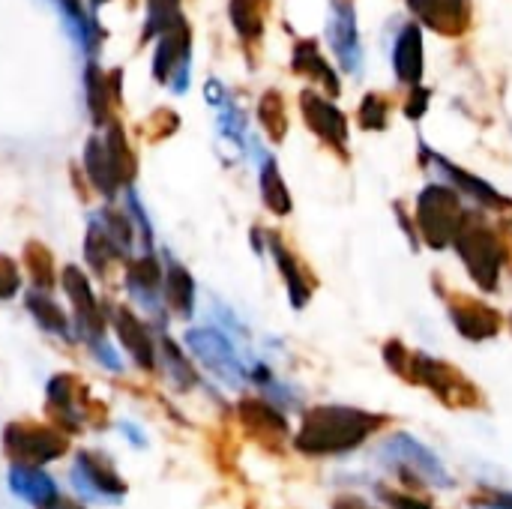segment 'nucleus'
<instances>
[{
	"label": "nucleus",
	"instance_id": "nucleus-1",
	"mask_svg": "<svg viewBox=\"0 0 512 509\" xmlns=\"http://www.w3.org/2000/svg\"><path fill=\"white\" fill-rule=\"evenodd\" d=\"M384 426H390L387 414L363 411L354 405H315L300 420L294 450L306 459H342L357 453Z\"/></svg>",
	"mask_w": 512,
	"mask_h": 509
},
{
	"label": "nucleus",
	"instance_id": "nucleus-2",
	"mask_svg": "<svg viewBox=\"0 0 512 509\" xmlns=\"http://www.w3.org/2000/svg\"><path fill=\"white\" fill-rule=\"evenodd\" d=\"M453 249L474 285L486 294L501 288L504 270H512V219L492 222L480 210H468Z\"/></svg>",
	"mask_w": 512,
	"mask_h": 509
},
{
	"label": "nucleus",
	"instance_id": "nucleus-3",
	"mask_svg": "<svg viewBox=\"0 0 512 509\" xmlns=\"http://www.w3.org/2000/svg\"><path fill=\"white\" fill-rule=\"evenodd\" d=\"M378 462L408 492H417V495H420V489H453L456 486V480L450 477L444 462L408 432H393L378 447Z\"/></svg>",
	"mask_w": 512,
	"mask_h": 509
},
{
	"label": "nucleus",
	"instance_id": "nucleus-4",
	"mask_svg": "<svg viewBox=\"0 0 512 509\" xmlns=\"http://www.w3.org/2000/svg\"><path fill=\"white\" fill-rule=\"evenodd\" d=\"M414 387H426L444 408L450 411H480L486 408V396L480 393V387L453 363L429 357L423 351L411 354V369H408V381Z\"/></svg>",
	"mask_w": 512,
	"mask_h": 509
},
{
	"label": "nucleus",
	"instance_id": "nucleus-5",
	"mask_svg": "<svg viewBox=\"0 0 512 509\" xmlns=\"http://www.w3.org/2000/svg\"><path fill=\"white\" fill-rule=\"evenodd\" d=\"M45 411L51 414V423L63 435H78L84 426L102 429L108 423V408L99 399H93L90 387L72 372H60V375L48 378Z\"/></svg>",
	"mask_w": 512,
	"mask_h": 509
},
{
	"label": "nucleus",
	"instance_id": "nucleus-6",
	"mask_svg": "<svg viewBox=\"0 0 512 509\" xmlns=\"http://www.w3.org/2000/svg\"><path fill=\"white\" fill-rule=\"evenodd\" d=\"M465 216H468L465 198L456 189H450L447 183H429L426 189H420L414 225H417V237L429 249L441 252V249L453 246Z\"/></svg>",
	"mask_w": 512,
	"mask_h": 509
},
{
	"label": "nucleus",
	"instance_id": "nucleus-7",
	"mask_svg": "<svg viewBox=\"0 0 512 509\" xmlns=\"http://www.w3.org/2000/svg\"><path fill=\"white\" fill-rule=\"evenodd\" d=\"M3 456L21 468H42L69 453V438L57 426H45L36 420H12L0 435Z\"/></svg>",
	"mask_w": 512,
	"mask_h": 509
},
{
	"label": "nucleus",
	"instance_id": "nucleus-8",
	"mask_svg": "<svg viewBox=\"0 0 512 509\" xmlns=\"http://www.w3.org/2000/svg\"><path fill=\"white\" fill-rule=\"evenodd\" d=\"M420 165L435 168V174H441V183H447L450 189H456L462 198L474 201L477 207H483L489 213H512V198H507L501 189H495L489 180H483V177L459 168L447 156L435 153L429 144H420Z\"/></svg>",
	"mask_w": 512,
	"mask_h": 509
},
{
	"label": "nucleus",
	"instance_id": "nucleus-9",
	"mask_svg": "<svg viewBox=\"0 0 512 509\" xmlns=\"http://www.w3.org/2000/svg\"><path fill=\"white\" fill-rule=\"evenodd\" d=\"M156 39L159 42L153 54V78L159 84H168L174 93H186L192 75V30L186 18L180 15Z\"/></svg>",
	"mask_w": 512,
	"mask_h": 509
},
{
	"label": "nucleus",
	"instance_id": "nucleus-10",
	"mask_svg": "<svg viewBox=\"0 0 512 509\" xmlns=\"http://www.w3.org/2000/svg\"><path fill=\"white\" fill-rule=\"evenodd\" d=\"M183 339H186L189 354H192L207 372H213L225 387L240 390V387L246 384L249 375H246V369H243V363H240V357H237L231 339H228L222 330L198 327V330H189Z\"/></svg>",
	"mask_w": 512,
	"mask_h": 509
},
{
	"label": "nucleus",
	"instance_id": "nucleus-11",
	"mask_svg": "<svg viewBox=\"0 0 512 509\" xmlns=\"http://www.w3.org/2000/svg\"><path fill=\"white\" fill-rule=\"evenodd\" d=\"M438 294H441V300L447 306V315H450V321H453V327H456V333L462 339L489 342L504 330V315L495 306H489L486 300L453 291V288H441V285H438Z\"/></svg>",
	"mask_w": 512,
	"mask_h": 509
},
{
	"label": "nucleus",
	"instance_id": "nucleus-12",
	"mask_svg": "<svg viewBox=\"0 0 512 509\" xmlns=\"http://www.w3.org/2000/svg\"><path fill=\"white\" fill-rule=\"evenodd\" d=\"M237 423L240 429L267 453L273 456H282L288 441H291V426H288V417L270 402V399H261V396H243L237 402Z\"/></svg>",
	"mask_w": 512,
	"mask_h": 509
},
{
	"label": "nucleus",
	"instance_id": "nucleus-13",
	"mask_svg": "<svg viewBox=\"0 0 512 509\" xmlns=\"http://www.w3.org/2000/svg\"><path fill=\"white\" fill-rule=\"evenodd\" d=\"M60 285L72 303V333L81 339V342H90V339H102L105 336V315H102V306L93 294V285L87 279V273L75 264H66L63 273H60Z\"/></svg>",
	"mask_w": 512,
	"mask_h": 509
},
{
	"label": "nucleus",
	"instance_id": "nucleus-14",
	"mask_svg": "<svg viewBox=\"0 0 512 509\" xmlns=\"http://www.w3.org/2000/svg\"><path fill=\"white\" fill-rule=\"evenodd\" d=\"M300 111L312 135H318L321 144H327L339 159H348V117L333 105L324 93L306 87L300 93Z\"/></svg>",
	"mask_w": 512,
	"mask_h": 509
},
{
	"label": "nucleus",
	"instance_id": "nucleus-15",
	"mask_svg": "<svg viewBox=\"0 0 512 509\" xmlns=\"http://www.w3.org/2000/svg\"><path fill=\"white\" fill-rule=\"evenodd\" d=\"M327 42H330L339 66L348 75H360L363 72V42H360L357 12H354V3L351 0H330Z\"/></svg>",
	"mask_w": 512,
	"mask_h": 509
},
{
	"label": "nucleus",
	"instance_id": "nucleus-16",
	"mask_svg": "<svg viewBox=\"0 0 512 509\" xmlns=\"http://www.w3.org/2000/svg\"><path fill=\"white\" fill-rule=\"evenodd\" d=\"M72 483L78 492L96 501H123L126 495V480L117 474L114 462L102 453L81 450L72 465Z\"/></svg>",
	"mask_w": 512,
	"mask_h": 509
},
{
	"label": "nucleus",
	"instance_id": "nucleus-17",
	"mask_svg": "<svg viewBox=\"0 0 512 509\" xmlns=\"http://www.w3.org/2000/svg\"><path fill=\"white\" fill-rule=\"evenodd\" d=\"M264 237H267V249H270V255H273V261H276V270H279V276H282V282H285L291 309H297V312L306 309V306L312 303L315 288H318L315 276H312L309 267L297 258V252L282 240V234L267 231Z\"/></svg>",
	"mask_w": 512,
	"mask_h": 509
},
{
	"label": "nucleus",
	"instance_id": "nucleus-18",
	"mask_svg": "<svg viewBox=\"0 0 512 509\" xmlns=\"http://www.w3.org/2000/svg\"><path fill=\"white\" fill-rule=\"evenodd\" d=\"M108 321L120 339V345L126 348V354L132 357V363L144 372L156 369V342L150 339L147 324L123 303H111L108 306Z\"/></svg>",
	"mask_w": 512,
	"mask_h": 509
},
{
	"label": "nucleus",
	"instance_id": "nucleus-19",
	"mask_svg": "<svg viewBox=\"0 0 512 509\" xmlns=\"http://www.w3.org/2000/svg\"><path fill=\"white\" fill-rule=\"evenodd\" d=\"M420 24L429 30L459 39L471 30V0H405Z\"/></svg>",
	"mask_w": 512,
	"mask_h": 509
},
{
	"label": "nucleus",
	"instance_id": "nucleus-20",
	"mask_svg": "<svg viewBox=\"0 0 512 509\" xmlns=\"http://www.w3.org/2000/svg\"><path fill=\"white\" fill-rule=\"evenodd\" d=\"M123 87V72L111 69L102 72L96 63H87L84 69V93H87V108L93 126H108L114 120V105L120 102Z\"/></svg>",
	"mask_w": 512,
	"mask_h": 509
},
{
	"label": "nucleus",
	"instance_id": "nucleus-21",
	"mask_svg": "<svg viewBox=\"0 0 512 509\" xmlns=\"http://www.w3.org/2000/svg\"><path fill=\"white\" fill-rule=\"evenodd\" d=\"M162 273H165V267L150 252H144L138 258H129L126 261V270H123L126 291L150 315H159V303H162Z\"/></svg>",
	"mask_w": 512,
	"mask_h": 509
},
{
	"label": "nucleus",
	"instance_id": "nucleus-22",
	"mask_svg": "<svg viewBox=\"0 0 512 509\" xmlns=\"http://www.w3.org/2000/svg\"><path fill=\"white\" fill-rule=\"evenodd\" d=\"M393 72L408 87H420L423 81V30L417 21L402 24L393 42Z\"/></svg>",
	"mask_w": 512,
	"mask_h": 509
},
{
	"label": "nucleus",
	"instance_id": "nucleus-23",
	"mask_svg": "<svg viewBox=\"0 0 512 509\" xmlns=\"http://www.w3.org/2000/svg\"><path fill=\"white\" fill-rule=\"evenodd\" d=\"M291 69L315 84H321L327 90V96H339L342 93V81L336 75V69L327 63V57L321 54L315 39H297L294 54H291Z\"/></svg>",
	"mask_w": 512,
	"mask_h": 509
},
{
	"label": "nucleus",
	"instance_id": "nucleus-24",
	"mask_svg": "<svg viewBox=\"0 0 512 509\" xmlns=\"http://www.w3.org/2000/svg\"><path fill=\"white\" fill-rule=\"evenodd\" d=\"M162 303L177 318H192L195 315V279L183 264H177L171 258H168L165 273H162Z\"/></svg>",
	"mask_w": 512,
	"mask_h": 509
},
{
	"label": "nucleus",
	"instance_id": "nucleus-25",
	"mask_svg": "<svg viewBox=\"0 0 512 509\" xmlns=\"http://www.w3.org/2000/svg\"><path fill=\"white\" fill-rule=\"evenodd\" d=\"M84 174H87L90 186H93L105 201H114V198H117L120 183H117V177H114V168H111V159H108V150H105L102 135H90L87 144H84Z\"/></svg>",
	"mask_w": 512,
	"mask_h": 509
},
{
	"label": "nucleus",
	"instance_id": "nucleus-26",
	"mask_svg": "<svg viewBox=\"0 0 512 509\" xmlns=\"http://www.w3.org/2000/svg\"><path fill=\"white\" fill-rule=\"evenodd\" d=\"M84 258H87V264L93 267V273L99 276V279H105L120 261H126L123 258V252L117 249V243L108 237V231L102 228V222L96 219V216H90V222H87V234H84Z\"/></svg>",
	"mask_w": 512,
	"mask_h": 509
},
{
	"label": "nucleus",
	"instance_id": "nucleus-27",
	"mask_svg": "<svg viewBox=\"0 0 512 509\" xmlns=\"http://www.w3.org/2000/svg\"><path fill=\"white\" fill-rule=\"evenodd\" d=\"M105 150H108V159H111V168H114V177L120 183V189H132L135 183V174H138V159H135V150L129 147V138L123 132V126L117 120H111L105 126Z\"/></svg>",
	"mask_w": 512,
	"mask_h": 509
},
{
	"label": "nucleus",
	"instance_id": "nucleus-28",
	"mask_svg": "<svg viewBox=\"0 0 512 509\" xmlns=\"http://www.w3.org/2000/svg\"><path fill=\"white\" fill-rule=\"evenodd\" d=\"M258 186H261V201L264 207L285 219L291 210H294V201H291V192L285 186V177L279 171V162L270 156V153H261V171H258Z\"/></svg>",
	"mask_w": 512,
	"mask_h": 509
},
{
	"label": "nucleus",
	"instance_id": "nucleus-29",
	"mask_svg": "<svg viewBox=\"0 0 512 509\" xmlns=\"http://www.w3.org/2000/svg\"><path fill=\"white\" fill-rule=\"evenodd\" d=\"M51 3L57 6L63 24H66V33L75 39V45L93 54V51L99 48V42H102V39H99V36H102L99 21H96L93 15L84 12L81 0H51Z\"/></svg>",
	"mask_w": 512,
	"mask_h": 509
},
{
	"label": "nucleus",
	"instance_id": "nucleus-30",
	"mask_svg": "<svg viewBox=\"0 0 512 509\" xmlns=\"http://www.w3.org/2000/svg\"><path fill=\"white\" fill-rule=\"evenodd\" d=\"M9 492L27 504H36L42 507L45 501H51L57 495V486L54 480L42 471V468H21V465H12L9 468Z\"/></svg>",
	"mask_w": 512,
	"mask_h": 509
},
{
	"label": "nucleus",
	"instance_id": "nucleus-31",
	"mask_svg": "<svg viewBox=\"0 0 512 509\" xmlns=\"http://www.w3.org/2000/svg\"><path fill=\"white\" fill-rule=\"evenodd\" d=\"M24 306L30 312V318L48 333V336H57V339H72V324H69V315L51 300V294L45 291H27L24 294Z\"/></svg>",
	"mask_w": 512,
	"mask_h": 509
},
{
	"label": "nucleus",
	"instance_id": "nucleus-32",
	"mask_svg": "<svg viewBox=\"0 0 512 509\" xmlns=\"http://www.w3.org/2000/svg\"><path fill=\"white\" fill-rule=\"evenodd\" d=\"M267 12H270V0H231V3H228L231 24H234L237 36H240L246 45L261 42L264 24H267Z\"/></svg>",
	"mask_w": 512,
	"mask_h": 509
},
{
	"label": "nucleus",
	"instance_id": "nucleus-33",
	"mask_svg": "<svg viewBox=\"0 0 512 509\" xmlns=\"http://www.w3.org/2000/svg\"><path fill=\"white\" fill-rule=\"evenodd\" d=\"M159 357H162V363H165V378L174 384L177 393H189V390L198 387V375H195L189 357L183 354V348H180L171 336H162V339H159ZM159 357H156V360H159Z\"/></svg>",
	"mask_w": 512,
	"mask_h": 509
},
{
	"label": "nucleus",
	"instance_id": "nucleus-34",
	"mask_svg": "<svg viewBox=\"0 0 512 509\" xmlns=\"http://www.w3.org/2000/svg\"><path fill=\"white\" fill-rule=\"evenodd\" d=\"M24 267H27V276H30V282H33L36 291H45L48 294L54 288V279H57V273H54V255H51V249L45 243L30 240L24 246Z\"/></svg>",
	"mask_w": 512,
	"mask_h": 509
},
{
	"label": "nucleus",
	"instance_id": "nucleus-35",
	"mask_svg": "<svg viewBox=\"0 0 512 509\" xmlns=\"http://www.w3.org/2000/svg\"><path fill=\"white\" fill-rule=\"evenodd\" d=\"M258 120L267 132L270 141H285L288 135V108H285V99L279 90H267L261 99H258Z\"/></svg>",
	"mask_w": 512,
	"mask_h": 509
},
{
	"label": "nucleus",
	"instance_id": "nucleus-36",
	"mask_svg": "<svg viewBox=\"0 0 512 509\" xmlns=\"http://www.w3.org/2000/svg\"><path fill=\"white\" fill-rule=\"evenodd\" d=\"M357 120L366 132H384L390 123V99L384 93H366L357 108Z\"/></svg>",
	"mask_w": 512,
	"mask_h": 509
},
{
	"label": "nucleus",
	"instance_id": "nucleus-37",
	"mask_svg": "<svg viewBox=\"0 0 512 509\" xmlns=\"http://www.w3.org/2000/svg\"><path fill=\"white\" fill-rule=\"evenodd\" d=\"M180 0H147V24L141 39H156L168 24H174L180 18Z\"/></svg>",
	"mask_w": 512,
	"mask_h": 509
},
{
	"label": "nucleus",
	"instance_id": "nucleus-38",
	"mask_svg": "<svg viewBox=\"0 0 512 509\" xmlns=\"http://www.w3.org/2000/svg\"><path fill=\"white\" fill-rule=\"evenodd\" d=\"M219 132L243 150V144H246V117L231 99L219 108Z\"/></svg>",
	"mask_w": 512,
	"mask_h": 509
},
{
	"label": "nucleus",
	"instance_id": "nucleus-39",
	"mask_svg": "<svg viewBox=\"0 0 512 509\" xmlns=\"http://www.w3.org/2000/svg\"><path fill=\"white\" fill-rule=\"evenodd\" d=\"M180 129V117L174 114V111H168V108H156L147 120H144V135H147V141H165V138H171L174 132Z\"/></svg>",
	"mask_w": 512,
	"mask_h": 509
},
{
	"label": "nucleus",
	"instance_id": "nucleus-40",
	"mask_svg": "<svg viewBox=\"0 0 512 509\" xmlns=\"http://www.w3.org/2000/svg\"><path fill=\"white\" fill-rule=\"evenodd\" d=\"M126 195V216L132 219V225H135V231H138V237H141V246H144V252H150V246H153V228H150V219H147V213H144V207H141V201H138V192L135 189H123Z\"/></svg>",
	"mask_w": 512,
	"mask_h": 509
},
{
	"label": "nucleus",
	"instance_id": "nucleus-41",
	"mask_svg": "<svg viewBox=\"0 0 512 509\" xmlns=\"http://www.w3.org/2000/svg\"><path fill=\"white\" fill-rule=\"evenodd\" d=\"M411 354H414V351H411L402 339H390V342H384V348H381V357H384L387 369H390L396 378H402V381H408Z\"/></svg>",
	"mask_w": 512,
	"mask_h": 509
},
{
	"label": "nucleus",
	"instance_id": "nucleus-42",
	"mask_svg": "<svg viewBox=\"0 0 512 509\" xmlns=\"http://www.w3.org/2000/svg\"><path fill=\"white\" fill-rule=\"evenodd\" d=\"M378 498L384 501V507L390 509H435L432 501L420 498L417 492H399V489H378Z\"/></svg>",
	"mask_w": 512,
	"mask_h": 509
},
{
	"label": "nucleus",
	"instance_id": "nucleus-43",
	"mask_svg": "<svg viewBox=\"0 0 512 509\" xmlns=\"http://www.w3.org/2000/svg\"><path fill=\"white\" fill-rule=\"evenodd\" d=\"M18 291H21V270L9 255L0 252V303L18 297Z\"/></svg>",
	"mask_w": 512,
	"mask_h": 509
},
{
	"label": "nucleus",
	"instance_id": "nucleus-44",
	"mask_svg": "<svg viewBox=\"0 0 512 509\" xmlns=\"http://www.w3.org/2000/svg\"><path fill=\"white\" fill-rule=\"evenodd\" d=\"M474 509H512V492L507 489H480L471 498Z\"/></svg>",
	"mask_w": 512,
	"mask_h": 509
},
{
	"label": "nucleus",
	"instance_id": "nucleus-45",
	"mask_svg": "<svg viewBox=\"0 0 512 509\" xmlns=\"http://www.w3.org/2000/svg\"><path fill=\"white\" fill-rule=\"evenodd\" d=\"M87 348H90V354L96 357V363H102L108 372H120V369H123V363H120L117 351L108 345V339H105V336H102V339H90V342H87Z\"/></svg>",
	"mask_w": 512,
	"mask_h": 509
},
{
	"label": "nucleus",
	"instance_id": "nucleus-46",
	"mask_svg": "<svg viewBox=\"0 0 512 509\" xmlns=\"http://www.w3.org/2000/svg\"><path fill=\"white\" fill-rule=\"evenodd\" d=\"M429 99H432V93H429V87H411V96H408V102H405V117L408 120H420L426 111H429Z\"/></svg>",
	"mask_w": 512,
	"mask_h": 509
},
{
	"label": "nucleus",
	"instance_id": "nucleus-47",
	"mask_svg": "<svg viewBox=\"0 0 512 509\" xmlns=\"http://www.w3.org/2000/svg\"><path fill=\"white\" fill-rule=\"evenodd\" d=\"M204 93H207V102L210 105H216V108H222L225 102H228V93H225V87L219 84V81H207V87H204Z\"/></svg>",
	"mask_w": 512,
	"mask_h": 509
},
{
	"label": "nucleus",
	"instance_id": "nucleus-48",
	"mask_svg": "<svg viewBox=\"0 0 512 509\" xmlns=\"http://www.w3.org/2000/svg\"><path fill=\"white\" fill-rule=\"evenodd\" d=\"M333 509H378V507H372L369 501H363V498H357V495H339V498L333 501Z\"/></svg>",
	"mask_w": 512,
	"mask_h": 509
},
{
	"label": "nucleus",
	"instance_id": "nucleus-49",
	"mask_svg": "<svg viewBox=\"0 0 512 509\" xmlns=\"http://www.w3.org/2000/svg\"><path fill=\"white\" fill-rule=\"evenodd\" d=\"M39 509H87L84 507V504H78V501H72V498H66V495H60V492H57V495H54V498H51V501H45V504H42V507Z\"/></svg>",
	"mask_w": 512,
	"mask_h": 509
},
{
	"label": "nucleus",
	"instance_id": "nucleus-50",
	"mask_svg": "<svg viewBox=\"0 0 512 509\" xmlns=\"http://www.w3.org/2000/svg\"><path fill=\"white\" fill-rule=\"evenodd\" d=\"M120 429H123V432H129L126 438H129V441H132L135 447H144V438H138V429H135V426H129V423H123Z\"/></svg>",
	"mask_w": 512,
	"mask_h": 509
},
{
	"label": "nucleus",
	"instance_id": "nucleus-51",
	"mask_svg": "<svg viewBox=\"0 0 512 509\" xmlns=\"http://www.w3.org/2000/svg\"><path fill=\"white\" fill-rule=\"evenodd\" d=\"M102 3H108V0H90V9H93V15H96V9H99Z\"/></svg>",
	"mask_w": 512,
	"mask_h": 509
},
{
	"label": "nucleus",
	"instance_id": "nucleus-52",
	"mask_svg": "<svg viewBox=\"0 0 512 509\" xmlns=\"http://www.w3.org/2000/svg\"><path fill=\"white\" fill-rule=\"evenodd\" d=\"M510 330H512V315H510Z\"/></svg>",
	"mask_w": 512,
	"mask_h": 509
}]
</instances>
